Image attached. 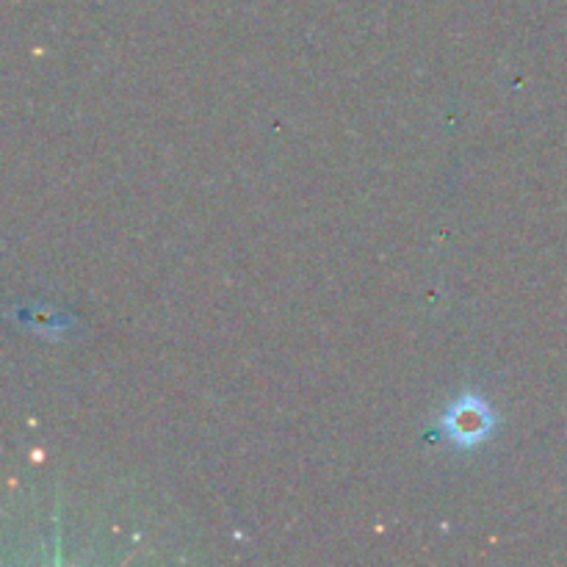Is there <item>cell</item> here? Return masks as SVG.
<instances>
[{
	"mask_svg": "<svg viewBox=\"0 0 567 567\" xmlns=\"http://www.w3.org/2000/svg\"><path fill=\"white\" fill-rule=\"evenodd\" d=\"M496 426L491 404L480 393H463L441 419V430L457 449H474L491 437Z\"/></svg>",
	"mask_w": 567,
	"mask_h": 567,
	"instance_id": "1",
	"label": "cell"
}]
</instances>
